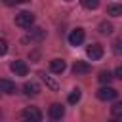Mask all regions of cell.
Returning <instances> with one entry per match:
<instances>
[{
  "label": "cell",
  "instance_id": "1",
  "mask_svg": "<svg viewBox=\"0 0 122 122\" xmlns=\"http://www.w3.org/2000/svg\"><path fill=\"white\" fill-rule=\"evenodd\" d=\"M15 25L21 27V29H30L34 25V13H30V11H19L15 15Z\"/></svg>",
  "mask_w": 122,
  "mask_h": 122
},
{
  "label": "cell",
  "instance_id": "2",
  "mask_svg": "<svg viewBox=\"0 0 122 122\" xmlns=\"http://www.w3.org/2000/svg\"><path fill=\"white\" fill-rule=\"evenodd\" d=\"M84 38H86V32H84V29H80V27H76V29H72V30L69 32V44H71V46H80V44L84 42Z\"/></svg>",
  "mask_w": 122,
  "mask_h": 122
},
{
  "label": "cell",
  "instance_id": "3",
  "mask_svg": "<svg viewBox=\"0 0 122 122\" xmlns=\"http://www.w3.org/2000/svg\"><path fill=\"white\" fill-rule=\"evenodd\" d=\"M86 55H88L92 61H97V59H101V57H103V46H101V44H97V42L90 44V46L86 48Z\"/></svg>",
  "mask_w": 122,
  "mask_h": 122
},
{
  "label": "cell",
  "instance_id": "4",
  "mask_svg": "<svg viewBox=\"0 0 122 122\" xmlns=\"http://www.w3.org/2000/svg\"><path fill=\"white\" fill-rule=\"evenodd\" d=\"M114 97H116V90L111 88L109 84L97 90V99H101V101H112Z\"/></svg>",
  "mask_w": 122,
  "mask_h": 122
},
{
  "label": "cell",
  "instance_id": "5",
  "mask_svg": "<svg viewBox=\"0 0 122 122\" xmlns=\"http://www.w3.org/2000/svg\"><path fill=\"white\" fill-rule=\"evenodd\" d=\"M21 116H23L25 120H29V122H40V120H42V112H40L36 107H27V109L21 112Z\"/></svg>",
  "mask_w": 122,
  "mask_h": 122
},
{
  "label": "cell",
  "instance_id": "6",
  "mask_svg": "<svg viewBox=\"0 0 122 122\" xmlns=\"http://www.w3.org/2000/svg\"><path fill=\"white\" fill-rule=\"evenodd\" d=\"M48 114H50L51 120H61L65 116V107L61 103H51L50 109H48Z\"/></svg>",
  "mask_w": 122,
  "mask_h": 122
},
{
  "label": "cell",
  "instance_id": "7",
  "mask_svg": "<svg viewBox=\"0 0 122 122\" xmlns=\"http://www.w3.org/2000/svg\"><path fill=\"white\" fill-rule=\"evenodd\" d=\"M10 69L17 74V76H27V72H29V67H27V63L25 61H13L11 65H10Z\"/></svg>",
  "mask_w": 122,
  "mask_h": 122
},
{
  "label": "cell",
  "instance_id": "8",
  "mask_svg": "<svg viewBox=\"0 0 122 122\" xmlns=\"http://www.w3.org/2000/svg\"><path fill=\"white\" fill-rule=\"evenodd\" d=\"M65 69H67V63H65L63 59H51V61H50V71H51V72L61 74Z\"/></svg>",
  "mask_w": 122,
  "mask_h": 122
},
{
  "label": "cell",
  "instance_id": "9",
  "mask_svg": "<svg viewBox=\"0 0 122 122\" xmlns=\"http://www.w3.org/2000/svg\"><path fill=\"white\" fill-rule=\"evenodd\" d=\"M90 65L86 63V61H74V65H72V72L78 76V74H88L90 72Z\"/></svg>",
  "mask_w": 122,
  "mask_h": 122
},
{
  "label": "cell",
  "instance_id": "10",
  "mask_svg": "<svg viewBox=\"0 0 122 122\" xmlns=\"http://www.w3.org/2000/svg\"><path fill=\"white\" fill-rule=\"evenodd\" d=\"M0 90H2L4 93H8V95H11V93L17 92L15 82H11V80H8V78H2V80H0Z\"/></svg>",
  "mask_w": 122,
  "mask_h": 122
},
{
  "label": "cell",
  "instance_id": "11",
  "mask_svg": "<svg viewBox=\"0 0 122 122\" xmlns=\"http://www.w3.org/2000/svg\"><path fill=\"white\" fill-rule=\"evenodd\" d=\"M23 92H25L27 95H38L40 88H38L36 82H25V84H23Z\"/></svg>",
  "mask_w": 122,
  "mask_h": 122
},
{
  "label": "cell",
  "instance_id": "12",
  "mask_svg": "<svg viewBox=\"0 0 122 122\" xmlns=\"http://www.w3.org/2000/svg\"><path fill=\"white\" fill-rule=\"evenodd\" d=\"M107 13L109 15H114V17L122 15V4H109L107 6Z\"/></svg>",
  "mask_w": 122,
  "mask_h": 122
},
{
  "label": "cell",
  "instance_id": "13",
  "mask_svg": "<svg viewBox=\"0 0 122 122\" xmlns=\"http://www.w3.org/2000/svg\"><path fill=\"white\" fill-rule=\"evenodd\" d=\"M42 38H44V30H42V29H34V30H32V32H30V34H29L25 40L34 42V40H42Z\"/></svg>",
  "mask_w": 122,
  "mask_h": 122
},
{
  "label": "cell",
  "instance_id": "14",
  "mask_svg": "<svg viewBox=\"0 0 122 122\" xmlns=\"http://www.w3.org/2000/svg\"><path fill=\"white\" fill-rule=\"evenodd\" d=\"M80 97H82V92H80L78 88H74V90L69 93V103H71V105H74V103H78V101H80Z\"/></svg>",
  "mask_w": 122,
  "mask_h": 122
},
{
  "label": "cell",
  "instance_id": "15",
  "mask_svg": "<svg viewBox=\"0 0 122 122\" xmlns=\"http://www.w3.org/2000/svg\"><path fill=\"white\" fill-rule=\"evenodd\" d=\"M97 80H99L101 84H109V82L112 80V72H109V71H101L99 76H97Z\"/></svg>",
  "mask_w": 122,
  "mask_h": 122
},
{
  "label": "cell",
  "instance_id": "16",
  "mask_svg": "<svg viewBox=\"0 0 122 122\" xmlns=\"http://www.w3.org/2000/svg\"><path fill=\"white\" fill-rule=\"evenodd\" d=\"M111 114L114 118H122V101H118V103H114L111 107Z\"/></svg>",
  "mask_w": 122,
  "mask_h": 122
},
{
  "label": "cell",
  "instance_id": "17",
  "mask_svg": "<svg viewBox=\"0 0 122 122\" xmlns=\"http://www.w3.org/2000/svg\"><path fill=\"white\" fill-rule=\"evenodd\" d=\"M99 32H101V34H111V32H112V25H111L109 21H101V23H99Z\"/></svg>",
  "mask_w": 122,
  "mask_h": 122
},
{
  "label": "cell",
  "instance_id": "18",
  "mask_svg": "<svg viewBox=\"0 0 122 122\" xmlns=\"http://www.w3.org/2000/svg\"><path fill=\"white\" fill-rule=\"evenodd\" d=\"M112 51H114L116 55H122V36L114 38V42H112Z\"/></svg>",
  "mask_w": 122,
  "mask_h": 122
},
{
  "label": "cell",
  "instance_id": "19",
  "mask_svg": "<svg viewBox=\"0 0 122 122\" xmlns=\"http://www.w3.org/2000/svg\"><path fill=\"white\" fill-rule=\"evenodd\" d=\"M80 2H82V6L86 10H95L99 6V0H80Z\"/></svg>",
  "mask_w": 122,
  "mask_h": 122
},
{
  "label": "cell",
  "instance_id": "20",
  "mask_svg": "<svg viewBox=\"0 0 122 122\" xmlns=\"http://www.w3.org/2000/svg\"><path fill=\"white\" fill-rule=\"evenodd\" d=\"M40 76H42V80H44V82H46V84H48V86H51V88H53V90H55V88H57V84H55V82H51V80H50V78H48V76H46V74H40Z\"/></svg>",
  "mask_w": 122,
  "mask_h": 122
},
{
  "label": "cell",
  "instance_id": "21",
  "mask_svg": "<svg viewBox=\"0 0 122 122\" xmlns=\"http://www.w3.org/2000/svg\"><path fill=\"white\" fill-rule=\"evenodd\" d=\"M114 76H116L118 80H122V65H120V67H116V71H114Z\"/></svg>",
  "mask_w": 122,
  "mask_h": 122
},
{
  "label": "cell",
  "instance_id": "22",
  "mask_svg": "<svg viewBox=\"0 0 122 122\" xmlns=\"http://www.w3.org/2000/svg\"><path fill=\"white\" fill-rule=\"evenodd\" d=\"M6 50H8V46H6V40H2V42H0V53L4 55V53H6Z\"/></svg>",
  "mask_w": 122,
  "mask_h": 122
},
{
  "label": "cell",
  "instance_id": "23",
  "mask_svg": "<svg viewBox=\"0 0 122 122\" xmlns=\"http://www.w3.org/2000/svg\"><path fill=\"white\" fill-rule=\"evenodd\" d=\"M4 4H6V6H15L17 2H15V0H4Z\"/></svg>",
  "mask_w": 122,
  "mask_h": 122
},
{
  "label": "cell",
  "instance_id": "24",
  "mask_svg": "<svg viewBox=\"0 0 122 122\" xmlns=\"http://www.w3.org/2000/svg\"><path fill=\"white\" fill-rule=\"evenodd\" d=\"M17 4H25V2H30V0H15Z\"/></svg>",
  "mask_w": 122,
  "mask_h": 122
}]
</instances>
